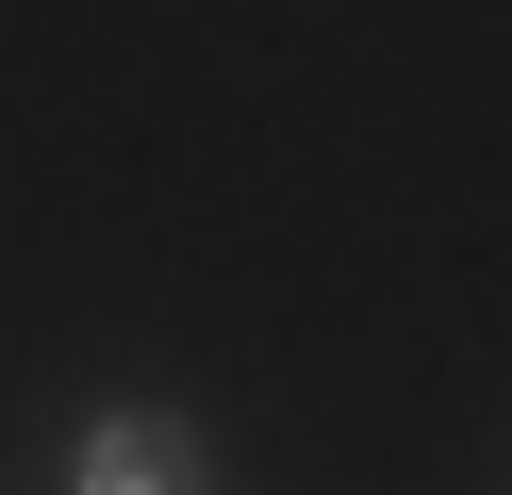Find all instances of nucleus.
<instances>
[{"instance_id": "f257e3e1", "label": "nucleus", "mask_w": 512, "mask_h": 495, "mask_svg": "<svg viewBox=\"0 0 512 495\" xmlns=\"http://www.w3.org/2000/svg\"><path fill=\"white\" fill-rule=\"evenodd\" d=\"M67 495H215V446H199V413H166V396H116V413H83Z\"/></svg>"}]
</instances>
